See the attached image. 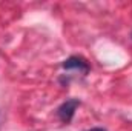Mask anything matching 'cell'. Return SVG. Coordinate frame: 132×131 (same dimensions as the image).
I'll return each instance as SVG.
<instances>
[{
	"mask_svg": "<svg viewBox=\"0 0 132 131\" xmlns=\"http://www.w3.org/2000/svg\"><path fill=\"white\" fill-rule=\"evenodd\" d=\"M63 69L68 71H80L83 74H88L89 72V63L83 59V57H78V56H71L69 59H66L65 62L62 63Z\"/></svg>",
	"mask_w": 132,
	"mask_h": 131,
	"instance_id": "2",
	"label": "cell"
},
{
	"mask_svg": "<svg viewBox=\"0 0 132 131\" xmlns=\"http://www.w3.org/2000/svg\"><path fill=\"white\" fill-rule=\"evenodd\" d=\"M88 131H106L104 128H100V127H97V128H91V130H88Z\"/></svg>",
	"mask_w": 132,
	"mask_h": 131,
	"instance_id": "3",
	"label": "cell"
},
{
	"mask_svg": "<svg viewBox=\"0 0 132 131\" xmlns=\"http://www.w3.org/2000/svg\"><path fill=\"white\" fill-rule=\"evenodd\" d=\"M131 39H132V33H131Z\"/></svg>",
	"mask_w": 132,
	"mask_h": 131,
	"instance_id": "4",
	"label": "cell"
},
{
	"mask_svg": "<svg viewBox=\"0 0 132 131\" xmlns=\"http://www.w3.org/2000/svg\"><path fill=\"white\" fill-rule=\"evenodd\" d=\"M80 106V100L78 99H68L63 102L59 108H57V117L63 122V123H69L77 111V108Z\"/></svg>",
	"mask_w": 132,
	"mask_h": 131,
	"instance_id": "1",
	"label": "cell"
}]
</instances>
